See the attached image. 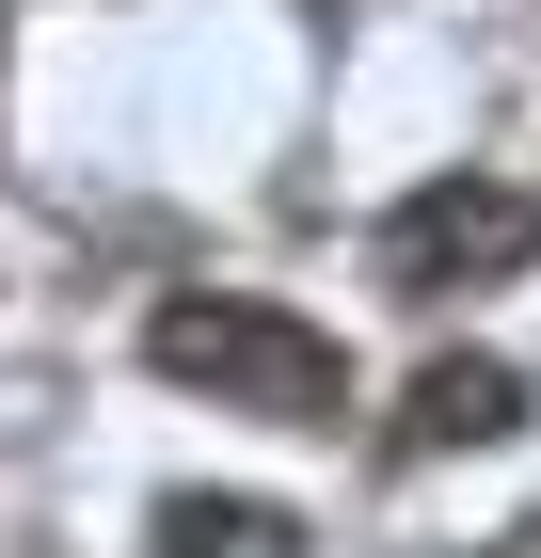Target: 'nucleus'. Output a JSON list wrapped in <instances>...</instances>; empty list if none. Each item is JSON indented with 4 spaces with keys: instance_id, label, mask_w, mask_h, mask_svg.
Returning <instances> with one entry per match:
<instances>
[{
    "instance_id": "nucleus-5",
    "label": "nucleus",
    "mask_w": 541,
    "mask_h": 558,
    "mask_svg": "<svg viewBox=\"0 0 541 558\" xmlns=\"http://www.w3.org/2000/svg\"><path fill=\"white\" fill-rule=\"evenodd\" d=\"M478 558H541V511H526V526H494V543H478Z\"/></svg>"
},
{
    "instance_id": "nucleus-3",
    "label": "nucleus",
    "mask_w": 541,
    "mask_h": 558,
    "mask_svg": "<svg viewBox=\"0 0 541 558\" xmlns=\"http://www.w3.org/2000/svg\"><path fill=\"white\" fill-rule=\"evenodd\" d=\"M526 430V367H494V351H430L415 399H398V447L415 463H446V447H509Z\"/></svg>"
},
{
    "instance_id": "nucleus-1",
    "label": "nucleus",
    "mask_w": 541,
    "mask_h": 558,
    "mask_svg": "<svg viewBox=\"0 0 541 558\" xmlns=\"http://www.w3.org/2000/svg\"><path fill=\"white\" fill-rule=\"evenodd\" d=\"M144 367L192 384L208 415H255V430H334L351 415V351H334L319 319H287V303H239V288L160 303V319H144Z\"/></svg>"
},
{
    "instance_id": "nucleus-4",
    "label": "nucleus",
    "mask_w": 541,
    "mask_h": 558,
    "mask_svg": "<svg viewBox=\"0 0 541 558\" xmlns=\"http://www.w3.org/2000/svg\"><path fill=\"white\" fill-rule=\"evenodd\" d=\"M160 558H303L271 495H160Z\"/></svg>"
},
{
    "instance_id": "nucleus-6",
    "label": "nucleus",
    "mask_w": 541,
    "mask_h": 558,
    "mask_svg": "<svg viewBox=\"0 0 541 558\" xmlns=\"http://www.w3.org/2000/svg\"><path fill=\"white\" fill-rule=\"evenodd\" d=\"M319 16H367V0H319Z\"/></svg>"
},
{
    "instance_id": "nucleus-2",
    "label": "nucleus",
    "mask_w": 541,
    "mask_h": 558,
    "mask_svg": "<svg viewBox=\"0 0 541 558\" xmlns=\"http://www.w3.org/2000/svg\"><path fill=\"white\" fill-rule=\"evenodd\" d=\"M526 256H541V192H509V175H430L415 208L382 223V288H398V303L509 288Z\"/></svg>"
}]
</instances>
